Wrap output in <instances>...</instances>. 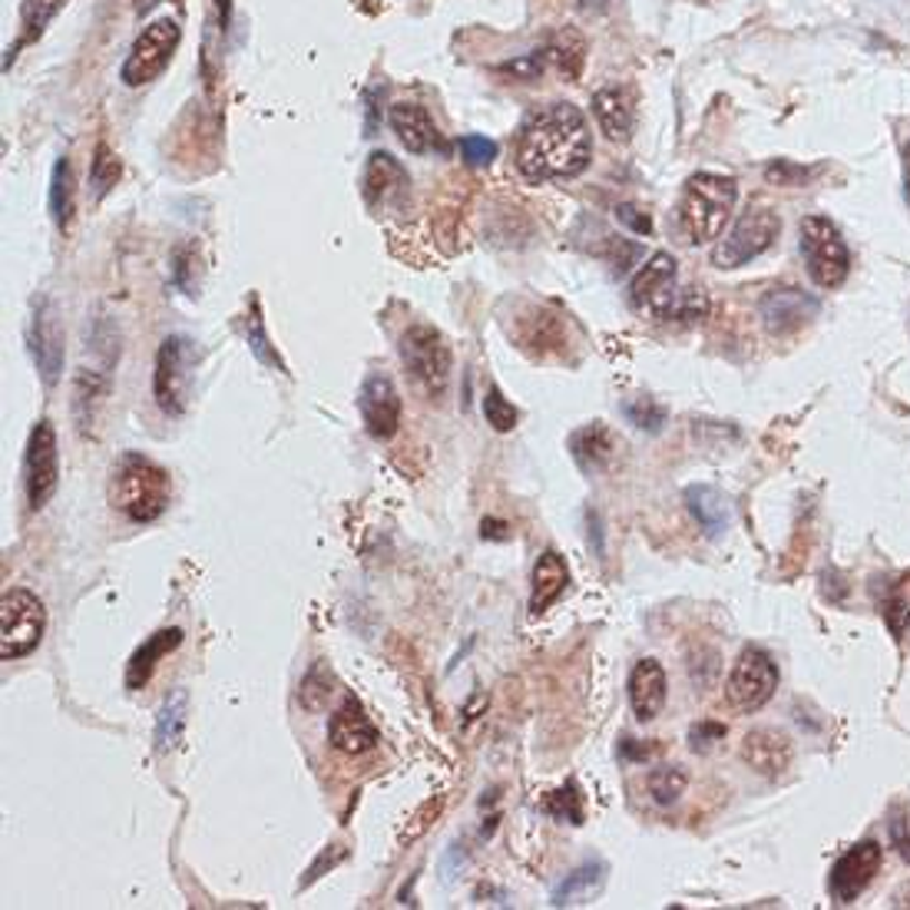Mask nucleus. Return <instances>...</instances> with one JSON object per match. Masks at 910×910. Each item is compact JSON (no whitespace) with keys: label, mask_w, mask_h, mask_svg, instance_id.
I'll list each match as a JSON object with an SVG mask.
<instances>
[{"label":"nucleus","mask_w":910,"mask_h":910,"mask_svg":"<svg viewBox=\"0 0 910 910\" xmlns=\"http://www.w3.org/2000/svg\"><path fill=\"white\" fill-rule=\"evenodd\" d=\"M570 583V570L566 560L556 550H546L536 563H533V586H530V613L540 616L546 613L566 590Z\"/></svg>","instance_id":"nucleus-26"},{"label":"nucleus","mask_w":910,"mask_h":910,"mask_svg":"<svg viewBox=\"0 0 910 910\" xmlns=\"http://www.w3.org/2000/svg\"><path fill=\"white\" fill-rule=\"evenodd\" d=\"M904 192H908V202H910V142L904 146Z\"/></svg>","instance_id":"nucleus-53"},{"label":"nucleus","mask_w":910,"mask_h":910,"mask_svg":"<svg viewBox=\"0 0 910 910\" xmlns=\"http://www.w3.org/2000/svg\"><path fill=\"white\" fill-rule=\"evenodd\" d=\"M662 755V742H640V739H623L620 742V759L623 762H652Z\"/></svg>","instance_id":"nucleus-46"},{"label":"nucleus","mask_w":910,"mask_h":910,"mask_svg":"<svg viewBox=\"0 0 910 910\" xmlns=\"http://www.w3.org/2000/svg\"><path fill=\"white\" fill-rule=\"evenodd\" d=\"M725 725L722 722H695L689 729V749L692 752H712L722 739H725Z\"/></svg>","instance_id":"nucleus-44"},{"label":"nucleus","mask_w":910,"mask_h":910,"mask_svg":"<svg viewBox=\"0 0 910 910\" xmlns=\"http://www.w3.org/2000/svg\"><path fill=\"white\" fill-rule=\"evenodd\" d=\"M517 172L530 186L553 179H576L593 159V136L586 117L573 103H550L526 117L517 136Z\"/></svg>","instance_id":"nucleus-1"},{"label":"nucleus","mask_w":910,"mask_h":910,"mask_svg":"<svg viewBox=\"0 0 910 910\" xmlns=\"http://www.w3.org/2000/svg\"><path fill=\"white\" fill-rule=\"evenodd\" d=\"M685 507H689V514L695 517V523L702 526V533L709 540L722 536L729 530V523H732V504H729V497L719 487H712V484H692V487H685Z\"/></svg>","instance_id":"nucleus-25"},{"label":"nucleus","mask_w":910,"mask_h":910,"mask_svg":"<svg viewBox=\"0 0 910 910\" xmlns=\"http://www.w3.org/2000/svg\"><path fill=\"white\" fill-rule=\"evenodd\" d=\"M182 646V630L179 626H169V630H156L139 650L132 652L130 665H127V689H146V682L152 679L159 659H166L169 652H176Z\"/></svg>","instance_id":"nucleus-27"},{"label":"nucleus","mask_w":910,"mask_h":910,"mask_svg":"<svg viewBox=\"0 0 910 910\" xmlns=\"http://www.w3.org/2000/svg\"><path fill=\"white\" fill-rule=\"evenodd\" d=\"M328 742H332L335 752L358 759V755H368V752L378 749L382 732H378L375 722L368 719L365 705H362L355 695H348V699L342 702V709H338V712L332 715V722H328Z\"/></svg>","instance_id":"nucleus-16"},{"label":"nucleus","mask_w":910,"mask_h":910,"mask_svg":"<svg viewBox=\"0 0 910 910\" xmlns=\"http://www.w3.org/2000/svg\"><path fill=\"white\" fill-rule=\"evenodd\" d=\"M196 368V345L186 335L162 338L156 352V372H152V397L162 414L179 417L189 404V385Z\"/></svg>","instance_id":"nucleus-7"},{"label":"nucleus","mask_w":910,"mask_h":910,"mask_svg":"<svg viewBox=\"0 0 910 910\" xmlns=\"http://www.w3.org/2000/svg\"><path fill=\"white\" fill-rule=\"evenodd\" d=\"M669 699V679L665 669L655 659H640L630 672V705L633 715L640 722H652L659 719V712L665 709Z\"/></svg>","instance_id":"nucleus-20"},{"label":"nucleus","mask_w":910,"mask_h":910,"mask_svg":"<svg viewBox=\"0 0 910 910\" xmlns=\"http://www.w3.org/2000/svg\"><path fill=\"white\" fill-rule=\"evenodd\" d=\"M623 417L633 424V427H640V431H646V434H659L662 427H665V421H669V411L655 400V397H630V400H623Z\"/></svg>","instance_id":"nucleus-40"},{"label":"nucleus","mask_w":910,"mask_h":910,"mask_svg":"<svg viewBox=\"0 0 910 910\" xmlns=\"http://www.w3.org/2000/svg\"><path fill=\"white\" fill-rule=\"evenodd\" d=\"M742 759H745V765L755 769L759 775L779 779V775L788 772L794 752H791V742H788L784 732H779V729H755V732H749L745 742H742Z\"/></svg>","instance_id":"nucleus-19"},{"label":"nucleus","mask_w":910,"mask_h":910,"mask_svg":"<svg viewBox=\"0 0 910 910\" xmlns=\"http://www.w3.org/2000/svg\"><path fill=\"white\" fill-rule=\"evenodd\" d=\"M521 342L523 348H533L540 358H550V355H563L570 338H566V325L560 315H550L543 308H533L526 318L521 322Z\"/></svg>","instance_id":"nucleus-28"},{"label":"nucleus","mask_w":910,"mask_h":910,"mask_svg":"<svg viewBox=\"0 0 910 910\" xmlns=\"http://www.w3.org/2000/svg\"><path fill=\"white\" fill-rule=\"evenodd\" d=\"M570 454L580 464L583 474H600L610 467L613 454H616V437L606 424H586L580 431L570 434Z\"/></svg>","instance_id":"nucleus-22"},{"label":"nucleus","mask_w":910,"mask_h":910,"mask_svg":"<svg viewBox=\"0 0 910 910\" xmlns=\"http://www.w3.org/2000/svg\"><path fill=\"white\" fill-rule=\"evenodd\" d=\"M461 156L471 169H484L497 159V142L487 139V136H477V132H467L461 139Z\"/></svg>","instance_id":"nucleus-43"},{"label":"nucleus","mask_w":910,"mask_h":910,"mask_svg":"<svg viewBox=\"0 0 910 910\" xmlns=\"http://www.w3.org/2000/svg\"><path fill=\"white\" fill-rule=\"evenodd\" d=\"M407 169L390 156V152H372L368 156V166H365V176H362V192H365V202L372 209H390V206H400L404 196H407Z\"/></svg>","instance_id":"nucleus-18"},{"label":"nucleus","mask_w":910,"mask_h":910,"mask_svg":"<svg viewBox=\"0 0 910 910\" xmlns=\"http://www.w3.org/2000/svg\"><path fill=\"white\" fill-rule=\"evenodd\" d=\"M878 606H881L888 630L894 636H904L910 630V570L884 586V593L878 596Z\"/></svg>","instance_id":"nucleus-32"},{"label":"nucleus","mask_w":910,"mask_h":910,"mask_svg":"<svg viewBox=\"0 0 910 910\" xmlns=\"http://www.w3.org/2000/svg\"><path fill=\"white\" fill-rule=\"evenodd\" d=\"M606 3H610V0H576V7H580V10H586V13H600V10H606Z\"/></svg>","instance_id":"nucleus-51"},{"label":"nucleus","mask_w":910,"mask_h":910,"mask_svg":"<svg viewBox=\"0 0 910 910\" xmlns=\"http://www.w3.org/2000/svg\"><path fill=\"white\" fill-rule=\"evenodd\" d=\"M50 216L57 229H67L73 219V169L67 156H60L50 172Z\"/></svg>","instance_id":"nucleus-33"},{"label":"nucleus","mask_w":910,"mask_h":910,"mask_svg":"<svg viewBox=\"0 0 910 910\" xmlns=\"http://www.w3.org/2000/svg\"><path fill=\"white\" fill-rule=\"evenodd\" d=\"M679 291V268L669 253H655L630 281V305L640 311H650L652 318H659V311L675 298Z\"/></svg>","instance_id":"nucleus-17"},{"label":"nucleus","mask_w":910,"mask_h":910,"mask_svg":"<svg viewBox=\"0 0 910 910\" xmlns=\"http://www.w3.org/2000/svg\"><path fill=\"white\" fill-rule=\"evenodd\" d=\"M888 831H891V844H894V851H898V854H901V858H904V861L910 864V808H894Z\"/></svg>","instance_id":"nucleus-45"},{"label":"nucleus","mask_w":910,"mask_h":910,"mask_svg":"<svg viewBox=\"0 0 910 910\" xmlns=\"http://www.w3.org/2000/svg\"><path fill=\"white\" fill-rule=\"evenodd\" d=\"M332 692H335V675H332L328 662L318 659V662L301 675V682H298V705H301L305 712H322V709L328 705Z\"/></svg>","instance_id":"nucleus-34"},{"label":"nucleus","mask_w":910,"mask_h":910,"mask_svg":"<svg viewBox=\"0 0 910 910\" xmlns=\"http://www.w3.org/2000/svg\"><path fill=\"white\" fill-rule=\"evenodd\" d=\"M606 864L603 861H586L580 864L576 871H570L550 894V904L553 908H583V904H593L606 884Z\"/></svg>","instance_id":"nucleus-23"},{"label":"nucleus","mask_w":910,"mask_h":910,"mask_svg":"<svg viewBox=\"0 0 910 910\" xmlns=\"http://www.w3.org/2000/svg\"><path fill=\"white\" fill-rule=\"evenodd\" d=\"M345 858H348V848H345V844H332L328 851H322V858H318V861H315V864L308 868V878L301 881V888L315 884V881L322 878V871H325V868L332 871V868H335V864H342Z\"/></svg>","instance_id":"nucleus-47"},{"label":"nucleus","mask_w":910,"mask_h":910,"mask_svg":"<svg viewBox=\"0 0 910 910\" xmlns=\"http://www.w3.org/2000/svg\"><path fill=\"white\" fill-rule=\"evenodd\" d=\"M543 53L556 73H563L566 80H576L583 70V60H586V40L576 30H560L556 37H550Z\"/></svg>","instance_id":"nucleus-30"},{"label":"nucleus","mask_w":910,"mask_h":910,"mask_svg":"<svg viewBox=\"0 0 910 910\" xmlns=\"http://www.w3.org/2000/svg\"><path fill=\"white\" fill-rule=\"evenodd\" d=\"M358 414L365 421V431L375 437V441H390L397 431H400V414H404V404H400V394L394 388L388 375L382 372H372L362 388H358Z\"/></svg>","instance_id":"nucleus-14"},{"label":"nucleus","mask_w":910,"mask_h":910,"mask_svg":"<svg viewBox=\"0 0 910 910\" xmlns=\"http://www.w3.org/2000/svg\"><path fill=\"white\" fill-rule=\"evenodd\" d=\"M507 523L501 521H484V536H491V540H507Z\"/></svg>","instance_id":"nucleus-50"},{"label":"nucleus","mask_w":910,"mask_h":910,"mask_svg":"<svg viewBox=\"0 0 910 910\" xmlns=\"http://www.w3.org/2000/svg\"><path fill=\"white\" fill-rule=\"evenodd\" d=\"M400 362L411 382L427 397H441L451 385L454 355L447 338L434 325H411L400 338Z\"/></svg>","instance_id":"nucleus-5"},{"label":"nucleus","mask_w":910,"mask_h":910,"mask_svg":"<svg viewBox=\"0 0 910 910\" xmlns=\"http://www.w3.org/2000/svg\"><path fill=\"white\" fill-rule=\"evenodd\" d=\"M30 355L37 362V372L47 388H53L63 375V325L60 311L50 298L33 301V318H30Z\"/></svg>","instance_id":"nucleus-13"},{"label":"nucleus","mask_w":910,"mask_h":910,"mask_svg":"<svg viewBox=\"0 0 910 910\" xmlns=\"http://www.w3.org/2000/svg\"><path fill=\"white\" fill-rule=\"evenodd\" d=\"M739 199V182L722 172H695L679 196V233L689 246H705L722 236Z\"/></svg>","instance_id":"nucleus-2"},{"label":"nucleus","mask_w":910,"mask_h":910,"mask_svg":"<svg viewBox=\"0 0 910 910\" xmlns=\"http://www.w3.org/2000/svg\"><path fill=\"white\" fill-rule=\"evenodd\" d=\"M60 7H63V0H23L20 3V37H17L13 47H7V67H10V60L17 57L20 47L43 37L47 23L60 13Z\"/></svg>","instance_id":"nucleus-31"},{"label":"nucleus","mask_w":910,"mask_h":910,"mask_svg":"<svg viewBox=\"0 0 910 910\" xmlns=\"http://www.w3.org/2000/svg\"><path fill=\"white\" fill-rule=\"evenodd\" d=\"M821 311V301L794 285H781L762 295L759 301V315H762V325L769 335L784 338V335H794L798 328H804L814 315Z\"/></svg>","instance_id":"nucleus-15"},{"label":"nucleus","mask_w":910,"mask_h":910,"mask_svg":"<svg viewBox=\"0 0 910 910\" xmlns=\"http://www.w3.org/2000/svg\"><path fill=\"white\" fill-rule=\"evenodd\" d=\"M891 908H910V884H904V888L891 898Z\"/></svg>","instance_id":"nucleus-52"},{"label":"nucleus","mask_w":910,"mask_h":910,"mask_svg":"<svg viewBox=\"0 0 910 910\" xmlns=\"http://www.w3.org/2000/svg\"><path fill=\"white\" fill-rule=\"evenodd\" d=\"M172 487L166 467L146 454H123L110 477V501L132 523L159 521L169 507Z\"/></svg>","instance_id":"nucleus-3"},{"label":"nucleus","mask_w":910,"mask_h":910,"mask_svg":"<svg viewBox=\"0 0 910 910\" xmlns=\"http://www.w3.org/2000/svg\"><path fill=\"white\" fill-rule=\"evenodd\" d=\"M390 130L397 132L400 146L407 152H431L434 146H441V130L434 123V117L427 113V107L421 103H394L388 113Z\"/></svg>","instance_id":"nucleus-21"},{"label":"nucleus","mask_w":910,"mask_h":910,"mask_svg":"<svg viewBox=\"0 0 910 910\" xmlns=\"http://www.w3.org/2000/svg\"><path fill=\"white\" fill-rule=\"evenodd\" d=\"M179 40H182V30L172 17H159L152 23L142 27V33L136 37L130 57L120 70L123 83L127 87H146L152 83L172 60V53L179 50Z\"/></svg>","instance_id":"nucleus-10"},{"label":"nucleus","mask_w":910,"mask_h":910,"mask_svg":"<svg viewBox=\"0 0 910 910\" xmlns=\"http://www.w3.org/2000/svg\"><path fill=\"white\" fill-rule=\"evenodd\" d=\"M243 335H246V342H249V352L259 358L261 365H268V368H278L281 375H288V368H285V362L278 358V352H275V345L268 342V335H265V322H261L259 315V301L253 298V311L243 318Z\"/></svg>","instance_id":"nucleus-37"},{"label":"nucleus","mask_w":910,"mask_h":910,"mask_svg":"<svg viewBox=\"0 0 910 910\" xmlns=\"http://www.w3.org/2000/svg\"><path fill=\"white\" fill-rule=\"evenodd\" d=\"M543 811H546L553 821H563V824H583V818H586V804H583L580 784H576V781H566V784H560L556 791H550V794L543 798Z\"/></svg>","instance_id":"nucleus-35"},{"label":"nucleus","mask_w":910,"mask_h":910,"mask_svg":"<svg viewBox=\"0 0 910 910\" xmlns=\"http://www.w3.org/2000/svg\"><path fill=\"white\" fill-rule=\"evenodd\" d=\"M57 484H60V441H57V427L43 417L33 424L27 454H23V491H27L30 511H40L57 494Z\"/></svg>","instance_id":"nucleus-11"},{"label":"nucleus","mask_w":910,"mask_h":910,"mask_svg":"<svg viewBox=\"0 0 910 910\" xmlns=\"http://www.w3.org/2000/svg\"><path fill=\"white\" fill-rule=\"evenodd\" d=\"M811 176H814V169H808V166H801V162H794V159H772V162L765 166V179H769L772 186H784V189L804 186Z\"/></svg>","instance_id":"nucleus-42"},{"label":"nucleus","mask_w":910,"mask_h":910,"mask_svg":"<svg viewBox=\"0 0 910 910\" xmlns=\"http://www.w3.org/2000/svg\"><path fill=\"white\" fill-rule=\"evenodd\" d=\"M484 417H487V424L494 427V431H501V434H507V431H514L517 427V421H521V411L504 397V390L497 388V385H491L487 388V394H484Z\"/></svg>","instance_id":"nucleus-41"},{"label":"nucleus","mask_w":910,"mask_h":910,"mask_svg":"<svg viewBox=\"0 0 910 910\" xmlns=\"http://www.w3.org/2000/svg\"><path fill=\"white\" fill-rule=\"evenodd\" d=\"M616 219H620L626 229H633L636 236H650L652 233L650 216H646V212H640V209H636V206H630V202L616 206Z\"/></svg>","instance_id":"nucleus-48"},{"label":"nucleus","mask_w":910,"mask_h":910,"mask_svg":"<svg viewBox=\"0 0 910 910\" xmlns=\"http://www.w3.org/2000/svg\"><path fill=\"white\" fill-rule=\"evenodd\" d=\"M779 689V665L775 659L759 646H749L742 650V655L735 659L729 679H725V699L735 712H759L772 702Z\"/></svg>","instance_id":"nucleus-9"},{"label":"nucleus","mask_w":910,"mask_h":910,"mask_svg":"<svg viewBox=\"0 0 910 910\" xmlns=\"http://www.w3.org/2000/svg\"><path fill=\"white\" fill-rule=\"evenodd\" d=\"M709 315V298L695 288H679L675 298L659 311V322H675V325H692Z\"/></svg>","instance_id":"nucleus-38"},{"label":"nucleus","mask_w":910,"mask_h":910,"mask_svg":"<svg viewBox=\"0 0 910 910\" xmlns=\"http://www.w3.org/2000/svg\"><path fill=\"white\" fill-rule=\"evenodd\" d=\"M186 722H189V695H186V689H176V692H169V695L162 699L159 715H156L152 742H156V752H159V755L172 752V749L182 742Z\"/></svg>","instance_id":"nucleus-29"},{"label":"nucleus","mask_w":910,"mask_h":910,"mask_svg":"<svg viewBox=\"0 0 910 910\" xmlns=\"http://www.w3.org/2000/svg\"><path fill=\"white\" fill-rule=\"evenodd\" d=\"M798 233L811 281L818 288H841L851 275V249L841 229L828 216H804Z\"/></svg>","instance_id":"nucleus-4"},{"label":"nucleus","mask_w":910,"mask_h":910,"mask_svg":"<svg viewBox=\"0 0 910 910\" xmlns=\"http://www.w3.org/2000/svg\"><path fill=\"white\" fill-rule=\"evenodd\" d=\"M47 633V610L30 590H7L0 596V659L13 662L40 646Z\"/></svg>","instance_id":"nucleus-6"},{"label":"nucleus","mask_w":910,"mask_h":910,"mask_svg":"<svg viewBox=\"0 0 910 910\" xmlns=\"http://www.w3.org/2000/svg\"><path fill=\"white\" fill-rule=\"evenodd\" d=\"M881 861H884V848L878 841H861L848 848L831 868V878H828L831 898L838 904H854L871 888L874 874L881 871Z\"/></svg>","instance_id":"nucleus-12"},{"label":"nucleus","mask_w":910,"mask_h":910,"mask_svg":"<svg viewBox=\"0 0 910 910\" xmlns=\"http://www.w3.org/2000/svg\"><path fill=\"white\" fill-rule=\"evenodd\" d=\"M156 3H162V0H136V13L142 17V13H149V10H152Z\"/></svg>","instance_id":"nucleus-54"},{"label":"nucleus","mask_w":910,"mask_h":910,"mask_svg":"<svg viewBox=\"0 0 910 910\" xmlns=\"http://www.w3.org/2000/svg\"><path fill=\"white\" fill-rule=\"evenodd\" d=\"M646 784H650L652 801L662 804V808H669V804H675V801L685 794L689 775H685L679 765H659V769H652L650 772Z\"/></svg>","instance_id":"nucleus-39"},{"label":"nucleus","mask_w":910,"mask_h":910,"mask_svg":"<svg viewBox=\"0 0 910 910\" xmlns=\"http://www.w3.org/2000/svg\"><path fill=\"white\" fill-rule=\"evenodd\" d=\"M593 117H596L600 130L606 132V139H613V142H630V136L636 130L633 100L626 90H616V87L593 93Z\"/></svg>","instance_id":"nucleus-24"},{"label":"nucleus","mask_w":910,"mask_h":910,"mask_svg":"<svg viewBox=\"0 0 910 910\" xmlns=\"http://www.w3.org/2000/svg\"><path fill=\"white\" fill-rule=\"evenodd\" d=\"M120 176H123L120 156L110 149V142H97L93 162H90V192H93V199H103L107 192H113Z\"/></svg>","instance_id":"nucleus-36"},{"label":"nucleus","mask_w":910,"mask_h":910,"mask_svg":"<svg viewBox=\"0 0 910 910\" xmlns=\"http://www.w3.org/2000/svg\"><path fill=\"white\" fill-rule=\"evenodd\" d=\"M189 271H192V249H176L172 256V278L182 291L192 295V281H189Z\"/></svg>","instance_id":"nucleus-49"},{"label":"nucleus","mask_w":910,"mask_h":910,"mask_svg":"<svg viewBox=\"0 0 910 910\" xmlns=\"http://www.w3.org/2000/svg\"><path fill=\"white\" fill-rule=\"evenodd\" d=\"M781 236L779 212H772L769 206H749L739 222L732 226V233L715 246L712 253V265L715 268H742L752 259L765 256Z\"/></svg>","instance_id":"nucleus-8"}]
</instances>
